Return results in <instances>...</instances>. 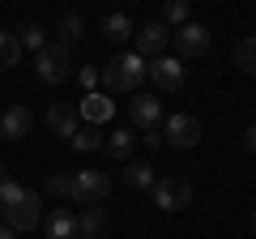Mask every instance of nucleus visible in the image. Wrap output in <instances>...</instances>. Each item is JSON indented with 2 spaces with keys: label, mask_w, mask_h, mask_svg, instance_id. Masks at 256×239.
<instances>
[{
  "label": "nucleus",
  "mask_w": 256,
  "mask_h": 239,
  "mask_svg": "<svg viewBox=\"0 0 256 239\" xmlns=\"http://www.w3.org/2000/svg\"><path fill=\"white\" fill-rule=\"evenodd\" d=\"M98 77H102V86H107L111 94H132L150 77V64L137 52H124V56H116L107 68H98Z\"/></svg>",
  "instance_id": "f257e3e1"
},
{
  "label": "nucleus",
  "mask_w": 256,
  "mask_h": 239,
  "mask_svg": "<svg viewBox=\"0 0 256 239\" xmlns=\"http://www.w3.org/2000/svg\"><path fill=\"white\" fill-rule=\"evenodd\" d=\"M68 68H73V60H68V43H47L43 52H34V77L43 86L68 82Z\"/></svg>",
  "instance_id": "f03ea898"
},
{
  "label": "nucleus",
  "mask_w": 256,
  "mask_h": 239,
  "mask_svg": "<svg viewBox=\"0 0 256 239\" xmlns=\"http://www.w3.org/2000/svg\"><path fill=\"white\" fill-rule=\"evenodd\" d=\"M150 196H154V205L162 214H175V210H188L192 205V184L184 175H162V180H154Z\"/></svg>",
  "instance_id": "7ed1b4c3"
},
{
  "label": "nucleus",
  "mask_w": 256,
  "mask_h": 239,
  "mask_svg": "<svg viewBox=\"0 0 256 239\" xmlns=\"http://www.w3.org/2000/svg\"><path fill=\"white\" fill-rule=\"evenodd\" d=\"M0 214H4V226H13V230H34L38 222H43V192L26 188V196H22V201L0 205Z\"/></svg>",
  "instance_id": "20e7f679"
},
{
  "label": "nucleus",
  "mask_w": 256,
  "mask_h": 239,
  "mask_svg": "<svg viewBox=\"0 0 256 239\" xmlns=\"http://www.w3.org/2000/svg\"><path fill=\"white\" fill-rule=\"evenodd\" d=\"M111 192V180L102 171H77L73 175V188H68V201L77 205H102Z\"/></svg>",
  "instance_id": "39448f33"
},
{
  "label": "nucleus",
  "mask_w": 256,
  "mask_h": 239,
  "mask_svg": "<svg viewBox=\"0 0 256 239\" xmlns=\"http://www.w3.org/2000/svg\"><path fill=\"white\" fill-rule=\"evenodd\" d=\"M210 43H214V34L201 26V22H184V26L171 34V47L180 52V60H196V56H205Z\"/></svg>",
  "instance_id": "423d86ee"
},
{
  "label": "nucleus",
  "mask_w": 256,
  "mask_h": 239,
  "mask_svg": "<svg viewBox=\"0 0 256 239\" xmlns=\"http://www.w3.org/2000/svg\"><path fill=\"white\" fill-rule=\"evenodd\" d=\"M162 141H166V146H175V150H192L196 141H201V120H196V116H184V111L166 116Z\"/></svg>",
  "instance_id": "0eeeda50"
},
{
  "label": "nucleus",
  "mask_w": 256,
  "mask_h": 239,
  "mask_svg": "<svg viewBox=\"0 0 256 239\" xmlns=\"http://www.w3.org/2000/svg\"><path fill=\"white\" fill-rule=\"evenodd\" d=\"M132 38H137V56L141 60H158V56L171 52V26H166V22H146Z\"/></svg>",
  "instance_id": "6e6552de"
},
{
  "label": "nucleus",
  "mask_w": 256,
  "mask_h": 239,
  "mask_svg": "<svg viewBox=\"0 0 256 239\" xmlns=\"http://www.w3.org/2000/svg\"><path fill=\"white\" fill-rule=\"evenodd\" d=\"M150 82L158 90H180L188 82V68L180 64V56H158V60H150Z\"/></svg>",
  "instance_id": "1a4fd4ad"
},
{
  "label": "nucleus",
  "mask_w": 256,
  "mask_h": 239,
  "mask_svg": "<svg viewBox=\"0 0 256 239\" xmlns=\"http://www.w3.org/2000/svg\"><path fill=\"white\" fill-rule=\"evenodd\" d=\"M30 128H34V111L22 107V102L0 116V137H4V141H22V137H30Z\"/></svg>",
  "instance_id": "9d476101"
},
{
  "label": "nucleus",
  "mask_w": 256,
  "mask_h": 239,
  "mask_svg": "<svg viewBox=\"0 0 256 239\" xmlns=\"http://www.w3.org/2000/svg\"><path fill=\"white\" fill-rule=\"evenodd\" d=\"M77 124H82V111L73 107V102H52V111H47V128L56 132V137H73L77 132Z\"/></svg>",
  "instance_id": "9b49d317"
},
{
  "label": "nucleus",
  "mask_w": 256,
  "mask_h": 239,
  "mask_svg": "<svg viewBox=\"0 0 256 239\" xmlns=\"http://www.w3.org/2000/svg\"><path fill=\"white\" fill-rule=\"evenodd\" d=\"M128 116H132V124H137V128L158 124V120H162V102H158V94H132V102H128Z\"/></svg>",
  "instance_id": "f8f14e48"
},
{
  "label": "nucleus",
  "mask_w": 256,
  "mask_h": 239,
  "mask_svg": "<svg viewBox=\"0 0 256 239\" xmlns=\"http://www.w3.org/2000/svg\"><path fill=\"white\" fill-rule=\"evenodd\" d=\"M77 111H82V120H86V124H107V120H111V111H116V102H111V94L90 90L82 102H77Z\"/></svg>",
  "instance_id": "ddd939ff"
},
{
  "label": "nucleus",
  "mask_w": 256,
  "mask_h": 239,
  "mask_svg": "<svg viewBox=\"0 0 256 239\" xmlns=\"http://www.w3.org/2000/svg\"><path fill=\"white\" fill-rule=\"evenodd\" d=\"M43 239H77V214H68L64 205L52 210L43 222Z\"/></svg>",
  "instance_id": "4468645a"
},
{
  "label": "nucleus",
  "mask_w": 256,
  "mask_h": 239,
  "mask_svg": "<svg viewBox=\"0 0 256 239\" xmlns=\"http://www.w3.org/2000/svg\"><path fill=\"white\" fill-rule=\"evenodd\" d=\"M102 226H107V214H102V205H90V210L77 214V239H98Z\"/></svg>",
  "instance_id": "2eb2a0df"
},
{
  "label": "nucleus",
  "mask_w": 256,
  "mask_h": 239,
  "mask_svg": "<svg viewBox=\"0 0 256 239\" xmlns=\"http://www.w3.org/2000/svg\"><path fill=\"white\" fill-rule=\"evenodd\" d=\"M154 180H158V175H154V166H150V162H132V158L124 162V184H128V188L150 192V188H154Z\"/></svg>",
  "instance_id": "dca6fc26"
},
{
  "label": "nucleus",
  "mask_w": 256,
  "mask_h": 239,
  "mask_svg": "<svg viewBox=\"0 0 256 239\" xmlns=\"http://www.w3.org/2000/svg\"><path fill=\"white\" fill-rule=\"evenodd\" d=\"M102 141H107V137H102L98 124H86V120H82V124H77V132L68 137V146L82 150V154H90V150H102Z\"/></svg>",
  "instance_id": "f3484780"
},
{
  "label": "nucleus",
  "mask_w": 256,
  "mask_h": 239,
  "mask_svg": "<svg viewBox=\"0 0 256 239\" xmlns=\"http://www.w3.org/2000/svg\"><path fill=\"white\" fill-rule=\"evenodd\" d=\"M102 146L111 150V158H124V162H128L132 150H137V132H132V128H111V137L102 141Z\"/></svg>",
  "instance_id": "a211bd4d"
},
{
  "label": "nucleus",
  "mask_w": 256,
  "mask_h": 239,
  "mask_svg": "<svg viewBox=\"0 0 256 239\" xmlns=\"http://www.w3.org/2000/svg\"><path fill=\"white\" fill-rule=\"evenodd\" d=\"M102 34H107V43H124V38L137 34V26H132L124 13H107V18H102Z\"/></svg>",
  "instance_id": "6ab92c4d"
},
{
  "label": "nucleus",
  "mask_w": 256,
  "mask_h": 239,
  "mask_svg": "<svg viewBox=\"0 0 256 239\" xmlns=\"http://www.w3.org/2000/svg\"><path fill=\"white\" fill-rule=\"evenodd\" d=\"M18 60H22V38L0 26V68H13Z\"/></svg>",
  "instance_id": "aec40b11"
},
{
  "label": "nucleus",
  "mask_w": 256,
  "mask_h": 239,
  "mask_svg": "<svg viewBox=\"0 0 256 239\" xmlns=\"http://www.w3.org/2000/svg\"><path fill=\"white\" fill-rule=\"evenodd\" d=\"M235 68L256 73V34H248V38H239V43H235Z\"/></svg>",
  "instance_id": "412c9836"
},
{
  "label": "nucleus",
  "mask_w": 256,
  "mask_h": 239,
  "mask_svg": "<svg viewBox=\"0 0 256 239\" xmlns=\"http://www.w3.org/2000/svg\"><path fill=\"white\" fill-rule=\"evenodd\" d=\"M162 18L166 26H184L188 22V0H162Z\"/></svg>",
  "instance_id": "4be33fe9"
},
{
  "label": "nucleus",
  "mask_w": 256,
  "mask_h": 239,
  "mask_svg": "<svg viewBox=\"0 0 256 239\" xmlns=\"http://www.w3.org/2000/svg\"><path fill=\"white\" fill-rule=\"evenodd\" d=\"M82 18H73V13H68V18H60V43H68V47H73L77 43V38H82Z\"/></svg>",
  "instance_id": "5701e85b"
},
{
  "label": "nucleus",
  "mask_w": 256,
  "mask_h": 239,
  "mask_svg": "<svg viewBox=\"0 0 256 239\" xmlns=\"http://www.w3.org/2000/svg\"><path fill=\"white\" fill-rule=\"evenodd\" d=\"M18 38H22V47H34V52H43V47H47L43 26H34V22H30V26H22V30H18Z\"/></svg>",
  "instance_id": "b1692460"
},
{
  "label": "nucleus",
  "mask_w": 256,
  "mask_h": 239,
  "mask_svg": "<svg viewBox=\"0 0 256 239\" xmlns=\"http://www.w3.org/2000/svg\"><path fill=\"white\" fill-rule=\"evenodd\" d=\"M22 196H26V188H22L18 180H4V184H0V205H13V201H22Z\"/></svg>",
  "instance_id": "393cba45"
},
{
  "label": "nucleus",
  "mask_w": 256,
  "mask_h": 239,
  "mask_svg": "<svg viewBox=\"0 0 256 239\" xmlns=\"http://www.w3.org/2000/svg\"><path fill=\"white\" fill-rule=\"evenodd\" d=\"M68 188H73V175H52L47 180V192L52 196H68Z\"/></svg>",
  "instance_id": "a878e982"
},
{
  "label": "nucleus",
  "mask_w": 256,
  "mask_h": 239,
  "mask_svg": "<svg viewBox=\"0 0 256 239\" xmlns=\"http://www.w3.org/2000/svg\"><path fill=\"white\" fill-rule=\"evenodd\" d=\"M77 77H82V86H86V90H98V86H102V77H98V68H94V64H86Z\"/></svg>",
  "instance_id": "bb28decb"
},
{
  "label": "nucleus",
  "mask_w": 256,
  "mask_h": 239,
  "mask_svg": "<svg viewBox=\"0 0 256 239\" xmlns=\"http://www.w3.org/2000/svg\"><path fill=\"white\" fill-rule=\"evenodd\" d=\"M137 141H146V150L166 146V141H162V128H158V124H150V128H146V137H137Z\"/></svg>",
  "instance_id": "cd10ccee"
},
{
  "label": "nucleus",
  "mask_w": 256,
  "mask_h": 239,
  "mask_svg": "<svg viewBox=\"0 0 256 239\" xmlns=\"http://www.w3.org/2000/svg\"><path fill=\"white\" fill-rule=\"evenodd\" d=\"M244 146H248V154H256V120L248 124V132H244Z\"/></svg>",
  "instance_id": "c85d7f7f"
},
{
  "label": "nucleus",
  "mask_w": 256,
  "mask_h": 239,
  "mask_svg": "<svg viewBox=\"0 0 256 239\" xmlns=\"http://www.w3.org/2000/svg\"><path fill=\"white\" fill-rule=\"evenodd\" d=\"M0 239H18V230H13V226H4V222H0Z\"/></svg>",
  "instance_id": "c756f323"
},
{
  "label": "nucleus",
  "mask_w": 256,
  "mask_h": 239,
  "mask_svg": "<svg viewBox=\"0 0 256 239\" xmlns=\"http://www.w3.org/2000/svg\"><path fill=\"white\" fill-rule=\"evenodd\" d=\"M4 180H9V171H4V166H0V184H4Z\"/></svg>",
  "instance_id": "7c9ffc66"
},
{
  "label": "nucleus",
  "mask_w": 256,
  "mask_h": 239,
  "mask_svg": "<svg viewBox=\"0 0 256 239\" xmlns=\"http://www.w3.org/2000/svg\"><path fill=\"white\" fill-rule=\"evenodd\" d=\"M252 230H256V214H252Z\"/></svg>",
  "instance_id": "2f4dec72"
},
{
  "label": "nucleus",
  "mask_w": 256,
  "mask_h": 239,
  "mask_svg": "<svg viewBox=\"0 0 256 239\" xmlns=\"http://www.w3.org/2000/svg\"><path fill=\"white\" fill-rule=\"evenodd\" d=\"M98 239H102V235H98Z\"/></svg>",
  "instance_id": "473e14b6"
}]
</instances>
